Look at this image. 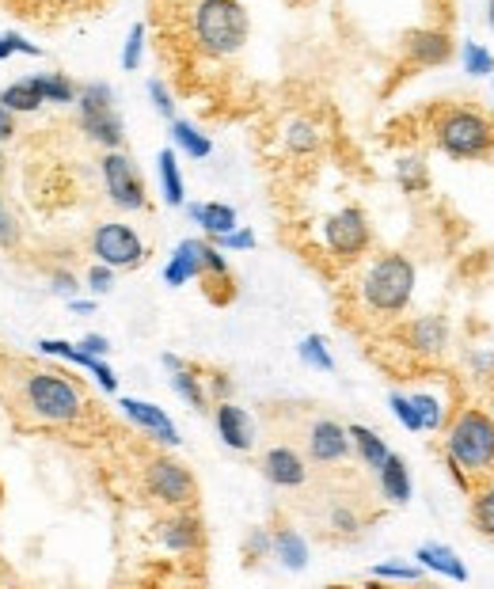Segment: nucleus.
<instances>
[{"label": "nucleus", "instance_id": "nucleus-1", "mask_svg": "<svg viewBox=\"0 0 494 589\" xmlns=\"http://www.w3.org/2000/svg\"><path fill=\"white\" fill-rule=\"evenodd\" d=\"M194 42L206 57H232L247 42V12L240 0H198L194 4Z\"/></svg>", "mask_w": 494, "mask_h": 589}, {"label": "nucleus", "instance_id": "nucleus-2", "mask_svg": "<svg viewBox=\"0 0 494 589\" xmlns=\"http://www.w3.org/2000/svg\"><path fill=\"white\" fill-rule=\"evenodd\" d=\"M415 293V263L407 255H380L361 278V301L380 316H399Z\"/></svg>", "mask_w": 494, "mask_h": 589}, {"label": "nucleus", "instance_id": "nucleus-3", "mask_svg": "<svg viewBox=\"0 0 494 589\" xmlns=\"http://www.w3.org/2000/svg\"><path fill=\"white\" fill-rule=\"evenodd\" d=\"M23 407L38 418V422H76L84 415V392L76 388L69 377H61L54 369H42L23 380Z\"/></svg>", "mask_w": 494, "mask_h": 589}, {"label": "nucleus", "instance_id": "nucleus-4", "mask_svg": "<svg viewBox=\"0 0 494 589\" xmlns=\"http://www.w3.org/2000/svg\"><path fill=\"white\" fill-rule=\"evenodd\" d=\"M445 449H449V456H453L468 475L487 472L494 464V418L487 415V411H479V407H468V411L449 426Z\"/></svg>", "mask_w": 494, "mask_h": 589}, {"label": "nucleus", "instance_id": "nucleus-5", "mask_svg": "<svg viewBox=\"0 0 494 589\" xmlns=\"http://www.w3.org/2000/svg\"><path fill=\"white\" fill-rule=\"evenodd\" d=\"M76 114H80V130L92 137L103 149H118L126 141L122 114L114 107V88L103 80H92L84 88H76Z\"/></svg>", "mask_w": 494, "mask_h": 589}, {"label": "nucleus", "instance_id": "nucleus-6", "mask_svg": "<svg viewBox=\"0 0 494 589\" xmlns=\"http://www.w3.org/2000/svg\"><path fill=\"white\" fill-rule=\"evenodd\" d=\"M491 122L475 111H449L437 122V145L456 160H479L491 152Z\"/></svg>", "mask_w": 494, "mask_h": 589}, {"label": "nucleus", "instance_id": "nucleus-7", "mask_svg": "<svg viewBox=\"0 0 494 589\" xmlns=\"http://www.w3.org/2000/svg\"><path fill=\"white\" fill-rule=\"evenodd\" d=\"M145 491L156 498V502H164V506H190L194 498H198V483H194V475H190L187 464H179V460H171V456H156L149 468H145Z\"/></svg>", "mask_w": 494, "mask_h": 589}, {"label": "nucleus", "instance_id": "nucleus-8", "mask_svg": "<svg viewBox=\"0 0 494 589\" xmlns=\"http://www.w3.org/2000/svg\"><path fill=\"white\" fill-rule=\"evenodd\" d=\"M369 240H373V236H369V221H365V213H361L358 206H346L323 221V244H327V251H331L335 259H342V263L365 255Z\"/></svg>", "mask_w": 494, "mask_h": 589}, {"label": "nucleus", "instance_id": "nucleus-9", "mask_svg": "<svg viewBox=\"0 0 494 589\" xmlns=\"http://www.w3.org/2000/svg\"><path fill=\"white\" fill-rule=\"evenodd\" d=\"M92 255L114 270H133V266L145 263V244L130 225L111 221V225H99L92 232Z\"/></svg>", "mask_w": 494, "mask_h": 589}, {"label": "nucleus", "instance_id": "nucleus-10", "mask_svg": "<svg viewBox=\"0 0 494 589\" xmlns=\"http://www.w3.org/2000/svg\"><path fill=\"white\" fill-rule=\"evenodd\" d=\"M103 187L111 194V202L118 209H145L149 206V198H145V183H141V175L133 168V160L126 152L118 149H107L103 152Z\"/></svg>", "mask_w": 494, "mask_h": 589}, {"label": "nucleus", "instance_id": "nucleus-11", "mask_svg": "<svg viewBox=\"0 0 494 589\" xmlns=\"http://www.w3.org/2000/svg\"><path fill=\"white\" fill-rule=\"evenodd\" d=\"M118 407H122V415L130 418L137 430H145V434L152 437V441H160V445H168V449H175L183 437H179V430H175V422L168 418V411L164 407H156V403H149V399H118Z\"/></svg>", "mask_w": 494, "mask_h": 589}, {"label": "nucleus", "instance_id": "nucleus-12", "mask_svg": "<svg viewBox=\"0 0 494 589\" xmlns=\"http://www.w3.org/2000/svg\"><path fill=\"white\" fill-rule=\"evenodd\" d=\"M350 453H354V445H350V430L342 422H335V418H316L308 426V456L316 464H339Z\"/></svg>", "mask_w": 494, "mask_h": 589}, {"label": "nucleus", "instance_id": "nucleus-13", "mask_svg": "<svg viewBox=\"0 0 494 589\" xmlns=\"http://www.w3.org/2000/svg\"><path fill=\"white\" fill-rule=\"evenodd\" d=\"M259 468H263L266 483H274V487H282V491H293V487H304V483H308V460H304L293 445H274V449H266L263 460H259Z\"/></svg>", "mask_w": 494, "mask_h": 589}, {"label": "nucleus", "instance_id": "nucleus-14", "mask_svg": "<svg viewBox=\"0 0 494 589\" xmlns=\"http://www.w3.org/2000/svg\"><path fill=\"white\" fill-rule=\"evenodd\" d=\"M38 354H50V358H61L69 361V365H80V369H88L95 380H99V388L103 392H118V377H114V369L107 365L103 358H95L88 350H80V342H65V339H38Z\"/></svg>", "mask_w": 494, "mask_h": 589}, {"label": "nucleus", "instance_id": "nucleus-15", "mask_svg": "<svg viewBox=\"0 0 494 589\" xmlns=\"http://www.w3.org/2000/svg\"><path fill=\"white\" fill-rule=\"evenodd\" d=\"M213 422H217V434L225 441L228 449H236V453H247L251 445H255V422L247 415L244 407H236L232 399H221L217 407H213Z\"/></svg>", "mask_w": 494, "mask_h": 589}, {"label": "nucleus", "instance_id": "nucleus-16", "mask_svg": "<svg viewBox=\"0 0 494 589\" xmlns=\"http://www.w3.org/2000/svg\"><path fill=\"white\" fill-rule=\"evenodd\" d=\"M156 540L168 551H198L206 532H202V521L194 513H175V517L156 525Z\"/></svg>", "mask_w": 494, "mask_h": 589}, {"label": "nucleus", "instance_id": "nucleus-17", "mask_svg": "<svg viewBox=\"0 0 494 589\" xmlns=\"http://www.w3.org/2000/svg\"><path fill=\"white\" fill-rule=\"evenodd\" d=\"M407 54H411V61H418V65H445V61L453 57V38L445 35V31H434V27L411 31V35H407Z\"/></svg>", "mask_w": 494, "mask_h": 589}, {"label": "nucleus", "instance_id": "nucleus-18", "mask_svg": "<svg viewBox=\"0 0 494 589\" xmlns=\"http://www.w3.org/2000/svg\"><path fill=\"white\" fill-rule=\"evenodd\" d=\"M377 483H380V494H384L392 506H407L411 494H415V483H411V472H407V460L396 453H388V460L380 464Z\"/></svg>", "mask_w": 494, "mask_h": 589}, {"label": "nucleus", "instance_id": "nucleus-19", "mask_svg": "<svg viewBox=\"0 0 494 589\" xmlns=\"http://www.w3.org/2000/svg\"><path fill=\"white\" fill-rule=\"evenodd\" d=\"M194 278H202V240H183L171 251L168 266H164V282L171 289H179V285L194 282Z\"/></svg>", "mask_w": 494, "mask_h": 589}, {"label": "nucleus", "instance_id": "nucleus-20", "mask_svg": "<svg viewBox=\"0 0 494 589\" xmlns=\"http://www.w3.org/2000/svg\"><path fill=\"white\" fill-rule=\"evenodd\" d=\"M415 559L426 570L441 574V578H453V582H468V567H464V559H460V555H456L449 544H418V548H415Z\"/></svg>", "mask_w": 494, "mask_h": 589}, {"label": "nucleus", "instance_id": "nucleus-21", "mask_svg": "<svg viewBox=\"0 0 494 589\" xmlns=\"http://www.w3.org/2000/svg\"><path fill=\"white\" fill-rule=\"evenodd\" d=\"M407 342L418 354H441L449 346V323L441 316H418L411 323V331H407Z\"/></svg>", "mask_w": 494, "mask_h": 589}, {"label": "nucleus", "instance_id": "nucleus-22", "mask_svg": "<svg viewBox=\"0 0 494 589\" xmlns=\"http://www.w3.org/2000/svg\"><path fill=\"white\" fill-rule=\"evenodd\" d=\"M187 213L194 225H202V232H206L209 240H213V236H225V232L236 228V209L225 206V202H190Z\"/></svg>", "mask_w": 494, "mask_h": 589}, {"label": "nucleus", "instance_id": "nucleus-23", "mask_svg": "<svg viewBox=\"0 0 494 589\" xmlns=\"http://www.w3.org/2000/svg\"><path fill=\"white\" fill-rule=\"evenodd\" d=\"M350 430V445H354V453L361 456V464L369 468V472H380V464L388 460V441L377 434V430H369V426H361V422H354V426H346Z\"/></svg>", "mask_w": 494, "mask_h": 589}, {"label": "nucleus", "instance_id": "nucleus-24", "mask_svg": "<svg viewBox=\"0 0 494 589\" xmlns=\"http://www.w3.org/2000/svg\"><path fill=\"white\" fill-rule=\"evenodd\" d=\"M171 392L183 399L187 407H194L198 415H206V411H209L206 384H202V377H198L190 365H183V369H175V373H171Z\"/></svg>", "mask_w": 494, "mask_h": 589}, {"label": "nucleus", "instance_id": "nucleus-25", "mask_svg": "<svg viewBox=\"0 0 494 589\" xmlns=\"http://www.w3.org/2000/svg\"><path fill=\"white\" fill-rule=\"evenodd\" d=\"M285 570H304L308 567V544L297 529H278L274 532V551H270Z\"/></svg>", "mask_w": 494, "mask_h": 589}, {"label": "nucleus", "instance_id": "nucleus-26", "mask_svg": "<svg viewBox=\"0 0 494 589\" xmlns=\"http://www.w3.org/2000/svg\"><path fill=\"white\" fill-rule=\"evenodd\" d=\"M171 141H175V149L187 152L190 160H206V156H213V141H209L194 122H187V118H171Z\"/></svg>", "mask_w": 494, "mask_h": 589}, {"label": "nucleus", "instance_id": "nucleus-27", "mask_svg": "<svg viewBox=\"0 0 494 589\" xmlns=\"http://www.w3.org/2000/svg\"><path fill=\"white\" fill-rule=\"evenodd\" d=\"M156 171H160L164 202H168V206H187V187H183V171H179L175 149H164L160 156H156Z\"/></svg>", "mask_w": 494, "mask_h": 589}, {"label": "nucleus", "instance_id": "nucleus-28", "mask_svg": "<svg viewBox=\"0 0 494 589\" xmlns=\"http://www.w3.org/2000/svg\"><path fill=\"white\" fill-rule=\"evenodd\" d=\"M0 103H4L12 114L38 111V107H42V92H38L35 76H27V80H12V84L0 92Z\"/></svg>", "mask_w": 494, "mask_h": 589}, {"label": "nucleus", "instance_id": "nucleus-29", "mask_svg": "<svg viewBox=\"0 0 494 589\" xmlns=\"http://www.w3.org/2000/svg\"><path fill=\"white\" fill-rule=\"evenodd\" d=\"M38 92H42V103H57V107H65V103H76V88L69 76L61 73H42L35 76Z\"/></svg>", "mask_w": 494, "mask_h": 589}, {"label": "nucleus", "instance_id": "nucleus-30", "mask_svg": "<svg viewBox=\"0 0 494 589\" xmlns=\"http://www.w3.org/2000/svg\"><path fill=\"white\" fill-rule=\"evenodd\" d=\"M297 354H301L304 365H312V369H320V373H331V369H335V358H331L323 335H304V339L297 342Z\"/></svg>", "mask_w": 494, "mask_h": 589}, {"label": "nucleus", "instance_id": "nucleus-31", "mask_svg": "<svg viewBox=\"0 0 494 589\" xmlns=\"http://www.w3.org/2000/svg\"><path fill=\"white\" fill-rule=\"evenodd\" d=\"M418 407V418H422V430H441V422H445V399L437 396V392H411Z\"/></svg>", "mask_w": 494, "mask_h": 589}, {"label": "nucleus", "instance_id": "nucleus-32", "mask_svg": "<svg viewBox=\"0 0 494 589\" xmlns=\"http://www.w3.org/2000/svg\"><path fill=\"white\" fill-rule=\"evenodd\" d=\"M464 73L468 76H494V54L487 46H479V42H464Z\"/></svg>", "mask_w": 494, "mask_h": 589}, {"label": "nucleus", "instance_id": "nucleus-33", "mask_svg": "<svg viewBox=\"0 0 494 589\" xmlns=\"http://www.w3.org/2000/svg\"><path fill=\"white\" fill-rule=\"evenodd\" d=\"M388 407H392V415L399 418V426H403V430H411V434H426V430H422V418H418L415 399L411 396L392 392V396H388Z\"/></svg>", "mask_w": 494, "mask_h": 589}, {"label": "nucleus", "instance_id": "nucleus-34", "mask_svg": "<svg viewBox=\"0 0 494 589\" xmlns=\"http://www.w3.org/2000/svg\"><path fill=\"white\" fill-rule=\"evenodd\" d=\"M285 145H289L293 152H312L316 145H320V133H316L312 122L297 118V122H289V130H285Z\"/></svg>", "mask_w": 494, "mask_h": 589}, {"label": "nucleus", "instance_id": "nucleus-35", "mask_svg": "<svg viewBox=\"0 0 494 589\" xmlns=\"http://www.w3.org/2000/svg\"><path fill=\"white\" fill-rule=\"evenodd\" d=\"M472 521H475V529L483 532V536H491V540H494V487H487V491L475 494Z\"/></svg>", "mask_w": 494, "mask_h": 589}, {"label": "nucleus", "instance_id": "nucleus-36", "mask_svg": "<svg viewBox=\"0 0 494 589\" xmlns=\"http://www.w3.org/2000/svg\"><path fill=\"white\" fill-rule=\"evenodd\" d=\"M141 54H145V23H133L130 35H126V46H122V69H126V73H137Z\"/></svg>", "mask_w": 494, "mask_h": 589}, {"label": "nucleus", "instance_id": "nucleus-37", "mask_svg": "<svg viewBox=\"0 0 494 589\" xmlns=\"http://www.w3.org/2000/svg\"><path fill=\"white\" fill-rule=\"evenodd\" d=\"M12 54L38 57V54H42V46H35L31 38H23L19 31H4V35H0V61H8Z\"/></svg>", "mask_w": 494, "mask_h": 589}, {"label": "nucleus", "instance_id": "nucleus-38", "mask_svg": "<svg viewBox=\"0 0 494 589\" xmlns=\"http://www.w3.org/2000/svg\"><path fill=\"white\" fill-rule=\"evenodd\" d=\"M396 179L403 190H418L422 183H426V168H422V160H415V156H407V160H399L396 164Z\"/></svg>", "mask_w": 494, "mask_h": 589}, {"label": "nucleus", "instance_id": "nucleus-39", "mask_svg": "<svg viewBox=\"0 0 494 589\" xmlns=\"http://www.w3.org/2000/svg\"><path fill=\"white\" fill-rule=\"evenodd\" d=\"M422 574H426L422 563L418 567H403V563H380V567H373V578H396V582H422Z\"/></svg>", "mask_w": 494, "mask_h": 589}, {"label": "nucleus", "instance_id": "nucleus-40", "mask_svg": "<svg viewBox=\"0 0 494 589\" xmlns=\"http://www.w3.org/2000/svg\"><path fill=\"white\" fill-rule=\"evenodd\" d=\"M213 244L221 247V251H251V247H255V232L236 225L232 232H225V236H213Z\"/></svg>", "mask_w": 494, "mask_h": 589}, {"label": "nucleus", "instance_id": "nucleus-41", "mask_svg": "<svg viewBox=\"0 0 494 589\" xmlns=\"http://www.w3.org/2000/svg\"><path fill=\"white\" fill-rule=\"evenodd\" d=\"M244 551L251 555V559H266L270 551H274V536L266 529H255L251 536H247V544H244Z\"/></svg>", "mask_w": 494, "mask_h": 589}, {"label": "nucleus", "instance_id": "nucleus-42", "mask_svg": "<svg viewBox=\"0 0 494 589\" xmlns=\"http://www.w3.org/2000/svg\"><path fill=\"white\" fill-rule=\"evenodd\" d=\"M149 95H152V107L171 122L175 118V103H171V92L164 88V80H149Z\"/></svg>", "mask_w": 494, "mask_h": 589}, {"label": "nucleus", "instance_id": "nucleus-43", "mask_svg": "<svg viewBox=\"0 0 494 589\" xmlns=\"http://www.w3.org/2000/svg\"><path fill=\"white\" fill-rule=\"evenodd\" d=\"M111 285H114V266L95 263L92 270H88V289H92V293H107Z\"/></svg>", "mask_w": 494, "mask_h": 589}, {"label": "nucleus", "instance_id": "nucleus-44", "mask_svg": "<svg viewBox=\"0 0 494 589\" xmlns=\"http://www.w3.org/2000/svg\"><path fill=\"white\" fill-rule=\"evenodd\" d=\"M19 244V225L16 217H12V209L0 202V247H12Z\"/></svg>", "mask_w": 494, "mask_h": 589}, {"label": "nucleus", "instance_id": "nucleus-45", "mask_svg": "<svg viewBox=\"0 0 494 589\" xmlns=\"http://www.w3.org/2000/svg\"><path fill=\"white\" fill-rule=\"evenodd\" d=\"M327 521H331V529H339V532H358L361 529L358 513L346 510V506H335V510L327 513Z\"/></svg>", "mask_w": 494, "mask_h": 589}, {"label": "nucleus", "instance_id": "nucleus-46", "mask_svg": "<svg viewBox=\"0 0 494 589\" xmlns=\"http://www.w3.org/2000/svg\"><path fill=\"white\" fill-rule=\"evenodd\" d=\"M54 293H61V297H69V301H73L76 278L69 274V270H57V274H54Z\"/></svg>", "mask_w": 494, "mask_h": 589}, {"label": "nucleus", "instance_id": "nucleus-47", "mask_svg": "<svg viewBox=\"0 0 494 589\" xmlns=\"http://www.w3.org/2000/svg\"><path fill=\"white\" fill-rule=\"evenodd\" d=\"M80 350H88V354H95V358H103V354L111 350V342L103 339V335H84V339H80Z\"/></svg>", "mask_w": 494, "mask_h": 589}, {"label": "nucleus", "instance_id": "nucleus-48", "mask_svg": "<svg viewBox=\"0 0 494 589\" xmlns=\"http://www.w3.org/2000/svg\"><path fill=\"white\" fill-rule=\"evenodd\" d=\"M209 392H213L217 403H221V399H232V380H228L225 373H217V377L209 380Z\"/></svg>", "mask_w": 494, "mask_h": 589}, {"label": "nucleus", "instance_id": "nucleus-49", "mask_svg": "<svg viewBox=\"0 0 494 589\" xmlns=\"http://www.w3.org/2000/svg\"><path fill=\"white\" fill-rule=\"evenodd\" d=\"M16 137V114L0 103V141H12Z\"/></svg>", "mask_w": 494, "mask_h": 589}, {"label": "nucleus", "instance_id": "nucleus-50", "mask_svg": "<svg viewBox=\"0 0 494 589\" xmlns=\"http://www.w3.org/2000/svg\"><path fill=\"white\" fill-rule=\"evenodd\" d=\"M69 308H73L76 316H92V312H95L92 301H69Z\"/></svg>", "mask_w": 494, "mask_h": 589}, {"label": "nucleus", "instance_id": "nucleus-51", "mask_svg": "<svg viewBox=\"0 0 494 589\" xmlns=\"http://www.w3.org/2000/svg\"><path fill=\"white\" fill-rule=\"evenodd\" d=\"M475 369H494V354H472Z\"/></svg>", "mask_w": 494, "mask_h": 589}, {"label": "nucleus", "instance_id": "nucleus-52", "mask_svg": "<svg viewBox=\"0 0 494 589\" xmlns=\"http://www.w3.org/2000/svg\"><path fill=\"white\" fill-rule=\"evenodd\" d=\"M160 361H164V369H168V373H175V369H183V365H187V361H183V358H175V354H164V358H160Z\"/></svg>", "mask_w": 494, "mask_h": 589}, {"label": "nucleus", "instance_id": "nucleus-53", "mask_svg": "<svg viewBox=\"0 0 494 589\" xmlns=\"http://www.w3.org/2000/svg\"><path fill=\"white\" fill-rule=\"evenodd\" d=\"M0 179H4V152H0Z\"/></svg>", "mask_w": 494, "mask_h": 589}, {"label": "nucleus", "instance_id": "nucleus-54", "mask_svg": "<svg viewBox=\"0 0 494 589\" xmlns=\"http://www.w3.org/2000/svg\"><path fill=\"white\" fill-rule=\"evenodd\" d=\"M491 27H494V0H491Z\"/></svg>", "mask_w": 494, "mask_h": 589}]
</instances>
